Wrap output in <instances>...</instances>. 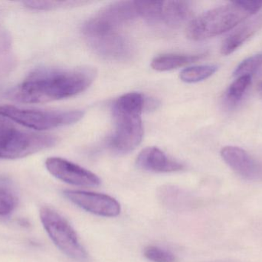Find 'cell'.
I'll return each mask as SVG.
<instances>
[{"mask_svg":"<svg viewBox=\"0 0 262 262\" xmlns=\"http://www.w3.org/2000/svg\"><path fill=\"white\" fill-rule=\"evenodd\" d=\"M218 69L214 65L192 66L183 69L180 73L182 81L186 83H195L212 76Z\"/></svg>","mask_w":262,"mask_h":262,"instance_id":"cell-16","label":"cell"},{"mask_svg":"<svg viewBox=\"0 0 262 262\" xmlns=\"http://www.w3.org/2000/svg\"><path fill=\"white\" fill-rule=\"evenodd\" d=\"M261 27L262 15L239 25L223 42L221 48L222 54L225 55H230L252 35H255Z\"/></svg>","mask_w":262,"mask_h":262,"instance_id":"cell-12","label":"cell"},{"mask_svg":"<svg viewBox=\"0 0 262 262\" xmlns=\"http://www.w3.org/2000/svg\"><path fill=\"white\" fill-rule=\"evenodd\" d=\"M0 115L28 129L45 131L77 123L82 118L84 112L39 110L0 105Z\"/></svg>","mask_w":262,"mask_h":262,"instance_id":"cell-6","label":"cell"},{"mask_svg":"<svg viewBox=\"0 0 262 262\" xmlns=\"http://www.w3.org/2000/svg\"><path fill=\"white\" fill-rule=\"evenodd\" d=\"M144 98L141 94L130 92L120 97L113 105L115 132L110 146L118 153H128L141 143L143 136L141 114Z\"/></svg>","mask_w":262,"mask_h":262,"instance_id":"cell-3","label":"cell"},{"mask_svg":"<svg viewBox=\"0 0 262 262\" xmlns=\"http://www.w3.org/2000/svg\"><path fill=\"white\" fill-rule=\"evenodd\" d=\"M258 90L262 95V83H260L259 86H258Z\"/></svg>","mask_w":262,"mask_h":262,"instance_id":"cell-21","label":"cell"},{"mask_svg":"<svg viewBox=\"0 0 262 262\" xmlns=\"http://www.w3.org/2000/svg\"><path fill=\"white\" fill-rule=\"evenodd\" d=\"M144 256L152 262H175L176 257L172 252L157 246H148L145 249Z\"/></svg>","mask_w":262,"mask_h":262,"instance_id":"cell-19","label":"cell"},{"mask_svg":"<svg viewBox=\"0 0 262 262\" xmlns=\"http://www.w3.org/2000/svg\"><path fill=\"white\" fill-rule=\"evenodd\" d=\"M95 77V70L91 68L38 69L12 89L9 96L14 101L29 104L70 98L87 89Z\"/></svg>","mask_w":262,"mask_h":262,"instance_id":"cell-1","label":"cell"},{"mask_svg":"<svg viewBox=\"0 0 262 262\" xmlns=\"http://www.w3.org/2000/svg\"><path fill=\"white\" fill-rule=\"evenodd\" d=\"M261 9L262 1H235L214 8L192 20L186 29V35L195 41L222 35Z\"/></svg>","mask_w":262,"mask_h":262,"instance_id":"cell-2","label":"cell"},{"mask_svg":"<svg viewBox=\"0 0 262 262\" xmlns=\"http://www.w3.org/2000/svg\"><path fill=\"white\" fill-rule=\"evenodd\" d=\"M63 193L69 201L94 215L114 218L121 214V205L109 195L78 190H66Z\"/></svg>","mask_w":262,"mask_h":262,"instance_id":"cell-8","label":"cell"},{"mask_svg":"<svg viewBox=\"0 0 262 262\" xmlns=\"http://www.w3.org/2000/svg\"><path fill=\"white\" fill-rule=\"evenodd\" d=\"M139 17L135 1H121L103 8L83 26L89 44L123 35L124 26Z\"/></svg>","mask_w":262,"mask_h":262,"instance_id":"cell-4","label":"cell"},{"mask_svg":"<svg viewBox=\"0 0 262 262\" xmlns=\"http://www.w3.org/2000/svg\"><path fill=\"white\" fill-rule=\"evenodd\" d=\"M57 140L49 135L18 129L12 121L0 115V158H24L55 146Z\"/></svg>","mask_w":262,"mask_h":262,"instance_id":"cell-5","label":"cell"},{"mask_svg":"<svg viewBox=\"0 0 262 262\" xmlns=\"http://www.w3.org/2000/svg\"><path fill=\"white\" fill-rule=\"evenodd\" d=\"M17 205L15 194L5 186H0V215H9Z\"/></svg>","mask_w":262,"mask_h":262,"instance_id":"cell-18","label":"cell"},{"mask_svg":"<svg viewBox=\"0 0 262 262\" xmlns=\"http://www.w3.org/2000/svg\"><path fill=\"white\" fill-rule=\"evenodd\" d=\"M191 14L190 3L186 1H163L160 3L157 24L169 27L181 26Z\"/></svg>","mask_w":262,"mask_h":262,"instance_id":"cell-13","label":"cell"},{"mask_svg":"<svg viewBox=\"0 0 262 262\" xmlns=\"http://www.w3.org/2000/svg\"><path fill=\"white\" fill-rule=\"evenodd\" d=\"M225 163L238 175L248 180H262V165L244 149L226 146L221 151Z\"/></svg>","mask_w":262,"mask_h":262,"instance_id":"cell-10","label":"cell"},{"mask_svg":"<svg viewBox=\"0 0 262 262\" xmlns=\"http://www.w3.org/2000/svg\"><path fill=\"white\" fill-rule=\"evenodd\" d=\"M262 67V54L252 55L249 58L242 62L235 70L234 71L233 75L235 77L249 75L252 76L256 73Z\"/></svg>","mask_w":262,"mask_h":262,"instance_id":"cell-17","label":"cell"},{"mask_svg":"<svg viewBox=\"0 0 262 262\" xmlns=\"http://www.w3.org/2000/svg\"><path fill=\"white\" fill-rule=\"evenodd\" d=\"M40 219L51 239L63 253L77 261L87 259V252L76 232L58 212L45 206L40 210Z\"/></svg>","mask_w":262,"mask_h":262,"instance_id":"cell-7","label":"cell"},{"mask_svg":"<svg viewBox=\"0 0 262 262\" xmlns=\"http://www.w3.org/2000/svg\"><path fill=\"white\" fill-rule=\"evenodd\" d=\"M46 166L54 177L68 184L81 187H97L101 184L99 177L95 173L64 158H49Z\"/></svg>","mask_w":262,"mask_h":262,"instance_id":"cell-9","label":"cell"},{"mask_svg":"<svg viewBox=\"0 0 262 262\" xmlns=\"http://www.w3.org/2000/svg\"><path fill=\"white\" fill-rule=\"evenodd\" d=\"M204 55H177L166 54L156 57L151 63L154 70L159 72L173 70L201 59Z\"/></svg>","mask_w":262,"mask_h":262,"instance_id":"cell-14","label":"cell"},{"mask_svg":"<svg viewBox=\"0 0 262 262\" xmlns=\"http://www.w3.org/2000/svg\"><path fill=\"white\" fill-rule=\"evenodd\" d=\"M83 2H61V1H27L23 2V4L31 9L38 10H49L57 9L63 6H72L75 5H83Z\"/></svg>","mask_w":262,"mask_h":262,"instance_id":"cell-20","label":"cell"},{"mask_svg":"<svg viewBox=\"0 0 262 262\" xmlns=\"http://www.w3.org/2000/svg\"><path fill=\"white\" fill-rule=\"evenodd\" d=\"M252 83V76L243 75L238 77L229 86L226 92L225 101L229 106L238 104L244 96L246 91Z\"/></svg>","mask_w":262,"mask_h":262,"instance_id":"cell-15","label":"cell"},{"mask_svg":"<svg viewBox=\"0 0 262 262\" xmlns=\"http://www.w3.org/2000/svg\"><path fill=\"white\" fill-rule=\"evenodd\" d=\"M137 164L143 170L152 172H173L184 168L182 163L169 158L163 151L156 147L143 149L137 158Z\"/></svg>","mask_w":262,"mask_h":262,"instance_id":"cell-11","label":"cell"}]
</instances>
